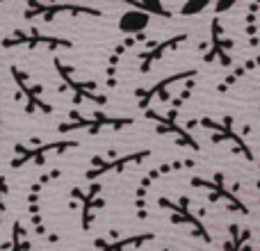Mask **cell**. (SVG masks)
Here are the masks:
<instances>
[{"label": "cell", "mask_w": 260, "mask_h": 251, "mask_svg": "<svg viewBox=\"0 0 260 251\" xmlns=\"http://www.w3.org/2000/svg\"><path fill=\"white\" fill-rule=\"evenodd\" d=\"M192 89H194V82H187V87H185V89L174 99V108L169 110V114H160V112H153V110H146L144 114H146V117L157 125V133L160 135H171L178 146L192 148V151H201V146H199L197 137L192 135V130L183 128V125L176 121V117H178V112H180V105L192 96Z\"/></svg>", "instance_id": "cell-1"}, {"label": "cell", "mask_w": 260, "mask_h": 251, "mask_svg": "<svg viewBox=\"0 0 260 251\" xmlns=\"http://www.w3.org/2000/svg\"><path fill=\"white\" fill-rule=\"evenodd\" d=\"M192 125H201V128H208L212 133V144H221V142H229L233 144V148L240 153V155L247 158V162H253L256 158H253V151L251 146H249V142L242 137V135L235 130V119L233 117H224L221 121H215V119H199V121H189L187 123V130L192 128Z\"/></svg>", "instance_id": "cell-2"}, {"label": "cell", "mask_w": 260, "mask_h": 251, "mask_svg": "<svg viewBox=\"0 0 260 251\" xmlns=\"http://www.w3.org/2000/svg\"><path fill=\"white\" fill-rule=\"evenodd\" d=\"M189 183L194 187H201L208 192V199L212 203H224L231 212H238V215H249V206L244 201H240V197L233 192V190L226 185V176L221 174H215L212 178H201V176H192Z\"/></svg>", "instance_id": "cell-3"}, {"label": "cell", "mask_w": 260, "mask_h": 251, "mask_svg": "<svg viewBox=\"0 0 260 251\" xmlns=\"http://www.w3.org/2000/svg\"><path fill=\"white\" fill-rule=\"evenodd\" d=\"M157 203H160V208H165V210L171 212V224H185L189 231H192L194 238H199L201 242H206V244H212L210 231H208L206 224H203V222L192 212L187 197H180L178 201H171V199H167V197H160L157 199Z\"/></svg>", "instance_id": "cell-4"}, {"label": "cell", "mask_w": 260, "mask_h": 251, "mask_svg": "<svg viewBox=\"0 0 260 251\" xmlns=\"http://www.w3.org/2000/svg\"><path fill=\"white\" fill-rule=\"evenodd\" d=\"M135 119L130 117H110L105 112H94L91 117H80V114H73L71 123H62L59 130L62 133H71V130H87V133L96 135L101 130H121L133 125Z\"/></svg>", "instance_id": "cell-5"}, {"label": "cell", "mask_w": 260, "mask_h": 251, "mask_svg": "<svg viewBox=\"0 0 260 251\" xmlns=\"http://www.w3.org/2000/svg\"><path fill=\"white\" fill-rule=\"evenodd\" d=\"M185 167H194V162H192V160H183V162H178V160H174V162H162V165L153 167V169L148 171V174L144 176L142 180H139L137 192H135V208H137V217H139V219H146V215H148V212H146V194H148V190L153 187V183H155V180H160L162 176L171 174V171L185 169Z\"/></svg>", "instance_id": "cell-6"}, {"label": "cell", "mask_w": 260, "mask_h": 251, "mask_svg": "<svg viewBox=\"0 0 260 251\" xmlns=\"http://www.w3.org/2000/svg\"><path fill=\"white\" fill-rule=\"evenodd\" d=\"M197 76H199V69H187V71H180V73H174V76L162 78V80L155 82L151 89H137L135 91V96H137V108L146 112L155 99L169 101L171 99V94H169L171 85H176V82H189V80H194Z\"/></svg>", "instance_id": "cell-7"}, {"label": "cell", "mask_w": 260, "mask_h": 251, "mask_svg": "<svg viewBox=\"0 0 260 251\" xmlns=\"http://www.w3.org/2000/svg\"><path fill=\"white\" fill-rule=\"evenodd\" d=\"M146 158H151V151H148V148H142V151H135V153H126V155L112 158V160H105V158H94V160H91V169L85 174V178L91 180V183H96L101 176L114 174V171H123L130 165H142Z\"/></svg>", "instance_id": "cell-8"}, {"label": "cell", "mask_w": 260, "mask_h": 251, "mask_svg": "<svg viewBox=\"0 0 260 251\" xmlns=\"http://www.w3.org/2000/svg\"><path fill=\"white\" fill-rule=\"evenodd\" d=\"M55 67H57L59 76H62L64 85L69 87V91H73V99H76V103H82V101H91V103L96 105H105L108 103V96L101 94V87L96 85V82H80L73 78V69L67 67V64H62L59 59H55Z\"/></svg>", "instance_id": "cell-9"}, {"label": "cell", "mask_w": 260, "mask_h": 251, "mask_svg": "<svg viewBox=\"0 0 260 251\" xmlns=\"http://www.w3.org/2000/svg\"><path fill=\"white\" fill-rule=\"evenodd\" d=\"M231 48H233V39H229L224 32V25H221V16H212L210 23V50L203 57V62H212V59H219L221 67H231L233 59H231Z\"/></svg>", "instance_id": "cell-10"}, {"label": "cell", "mask_w": 260, "mask_h": 251, "mask_svg": "<svg viewBox=\"0 0 260 251\" xmlns=\"http://www.w3.org/2000/svg\"><path fill=\"white\" fill-rule=\"evenodd\" d=\"M187 41V35H176V37H169V39H162L157 44H153L151 50H142L137 55L139 57V71L142 73H151V69L155 67V62H160L169 50H176L178 46H183Z\"/></svg>", "instance_id": "cell-11"}, {"label": "cell", "mask_w": 260, "mask_h": 251, "mask_svg": "<svg viewBox=\"0 0 260 251\" xmlns=\"http://www.w3.org/2000/svg\"><path fill=\"white\" fill-rule=\"evenodd\" d=\"M139 41H146V35H144V32H139V35H128V37H123V39L117 44V48L112 50V55H110V59H108V69H105V85H108V89H114V87H117L119 59H121L123 55H126L128 50L133 48V46H137Z\"/></svg>", "instance_id": "cell-12"}, {"label": "cell", "mask_w": 260, "mask_h": 251, "mask_svg": "<svg viewBox=\"0 0 260 251\" xmlns=\"http://www.w3.org/2000/svg\"><path fill=\"white\" fill-rule=\"evenodd\" d=\"M101 183H91L87 192H80V190H73V197L80 199L82 203V231H89L91 224H94V210H101L105 206V201L101 199Z\"/></svg>", "instance_id": "cell-13"}, {"label": "cell", "mask_w": 260, "mask_h": 251, "mask_svg": "<svg viewBox=\"0 0 260 251\" xmlns=\"http://www.w3.org/2000/svg\"><path fill=\"white\" fill-rule=\"evenodd\" d=\"M155 240V233H139V235H128V238H119L112 242H99L94 251H130V249H139L142 244H148Z\"/></svg>", "instance_id": "cell-14"}, {"label": "cell", "mask_w": 260, "mask_h": 251, "mask_svg": "<svg viewBox=\"0 0 260 251\" xmlns=\"http://www.w3.org/2000/svg\"><path fill=\"white\" fill-rule=\"evenodd\" d=\"M229 233H231V240H226L224 244L226 251H251V229L231 224Z\"/></svg>", "instance_id": "cell-15"}, {"label": "cell", "mask_w": 260, "mask_h": 251, "mask_svg": "<svg viewBox=\"0 0 260 251\" xmlns=\"http://www.w3.org/2000/svg\"><path fill=\"white\" fill-rule=\"evenodd\" d=\"M44 16H53V14H73V16H101V9L96 7H87V5H48V7H37Z\"/></svg>", "instance_id": "cell-16"}, {"label": "cell", "mask_w": 260, "mask_h": 251, "mask_svg": "<svg viewBox=\"0 0 260 251\" xmlns=\"http://www.w3.org/2000/svg\"><path fill=\"white\" fill-rule=\"evenodd\" d=\"M258 67H260V55H258V57H253V59H249L247 64H240V67L235 69L233 73H229V76H226V80L221 82L219 87H217V91H221V94H224V91L229 89V87H233L235 82L240 80V78H242V76H247L249 71H256Z\"/></svg>", "instance_id": "cell-17"}, {"label": "cell", "mask_w": 260, "mask_h": 251, "mask_svg": "<svg viewBox=\"0 0 260 251\" xmlns=\"http://www.w3.org/2000/svg\"><path fill=\"white\" fill-rule=\"evenodd\" d=\"M130 7L135 9V12H142V14H155V16L160 18H171V12L165 7L162 3H137V0H126Z\"/></svg>", "instance_id": "cell-18"}, {"label": "cell", "mask_w": 260, "mask_h": 251, "mask_svg": "<svg viewBox=\"0 0 260 251\" xmlns=\"http://www.w3.org/2000/svg\"><path fill=\"white\" fill-rule=\"evenodd\" d=\"M148 23V16L146 14H142V12H130L123 16V21H121V30H126L128 35H139V30H142L144 25Z\"/></svg>", "instance_id": "cell-19"}, {"label": "cell", "mask_w": 260, "mask_h": 251, "mask_svg": "<svg viewBox=\"0 0 260 251\" xmlns=\"http://www.w3.org/2000/svg\"><path fill=\"white\" fill-rule=\"evenodd\" d=\"M260 9V3L249 5V14H247V37L251 41V46H258V16L256 12Z\"/></svg>", "instance_id": "cell-20"}, {"label": "cell", "mask_w": 260, "mask_h": 251, "mask_svg": "<svg viewBox=\"0 0 260 251\" xmlns=\"http://www.w3.org/2000/svg\"><path fill=\"white\" fill-rule=\"evenodd\" d=\"M208 5H185L183 9H178V14H199V12H203Z\"/></svg>", "instance_id": "cell-21"}, {"label": "cell", "mask_w": 260, "mask_h": 251, "mask_svg": "<svg viewBox=\"0 0 260 251\" xmlns=\"http://www.w3.org/2000/svg\"><path fill=\"white\" fill-rule=\"evenodd\" d=\"M0 125H3V119H0Z\"/></svg>", "instance_id": "cell-22"}, {"label": "cell", "mask_w": 260, "mask_h": 251, "mask_svg": "<svg viewBox=\"0 0 260 251\" xmlns=\"http://www.w3.org/2000/svg\"><path fill=\"white\" fill-rule=\"evenodd\" d=\"M258 167H260V165H258ZM258 187H260V183H258Z\"/></svg>", "instance_id": "cell-23"}, {"label": "cell", "mask_w": 260, "mask_h": 251, "mask_svg": "<svg viewBox=\"0 0 260 251\" xmlns=\"http://www.w3.org/2000/svg\"><path fill=\"white\" fill-rule=\"evenodd\" d=\"M165 251H169V249H165Z\"/></svg>", "instance_id": "cell-24"}]
</instances>
